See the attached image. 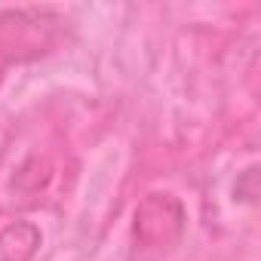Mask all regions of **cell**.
Listing matches in <instances>:
<instances>
[{"label": "cell", "instance_id": "cell-1", "mask_svg": "<svg viewBox=\"0 0 261 261\" xmlns=\"http://www.w3.org/2000/svg\"><path fill=\"white\" fill-rule=\"evenodd\" d=\"M62 25L49 10H0V83L13 65H28L53 53Z\"/></svg>", "mask_w": 261, "mask_h": 261}, {"label": "cell", "instance_id": "cell-2", "mask_svg": "<svg viewBox=\"0 0 261 261\" xmlns=\"http://www.w3.org/2000/svg\"><path fill=\"white\" fill-rule=\"evenodd\" d=\"M185 224H188V212L181 200L169 191H154L136 206V218H133L136 249L151 255H166L181 243Z\"/></svg>", "mask_w": 261, "mask_h": 261}, {"label": "cell", "instance_id": "cell-3", "mask_svg": "<svg viewBox=\"0 0 261 261\" xmlns=\"http://www.w3.org/2000/svg\"><path fill=\"white\" fill-rule=\"evenodd\" d=\"M43 243V233L34 221H10L0 230V261H34L37 249Z\"/></svg>", "mask_w": 261, "mask_h": 261}]
</instances>
